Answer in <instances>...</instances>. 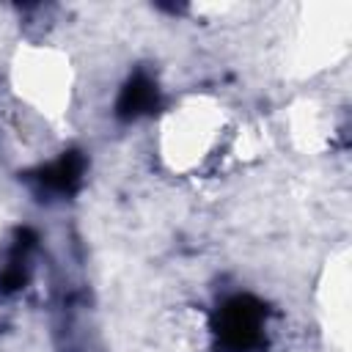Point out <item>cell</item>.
Returning a JSON list of instances; mask_svg holds the SVG:
<instances>
[{
    "instance_id": "cell-1",
    "label": "cell",
    "mask_w": 352,
    "mask_h": 352,
    "mask_svg": "<svg viewBox=\"0 0 352 352\" xmlns=\"http://www.w3.org/2000/svg\"><path fill=\"white\" fill-rule=\"evenodd\" d=\"M223 341L234 349H250L261 341V311L248 297H236L223 308V324H220Z\"/></svg>"
},
{
    "instance_id": "cell-2",
    "label": "cell",
    "mask_w": 352,
    "mask_h": 352,
    "mask_svg": "<svg viewBox=\"0 0 352 352\" xmlns=\"http://www.w3.org/2000/svg\"><path fill=\"white\" fill-rule=\"evenodd\" d=\"M82 170H85V160L82 154L77 151H69L63 157H58L55 162L44 165L38 173H36V182L50 190V192H72L77 190L80 179H82Z\"/></svg>"
},
{
    "instance_id": "cell-3",
    "label": "cell",
    "mask_w": 352,
    "mask_h": 352,
    "mask_svg": "<svg viewBox=\"0 0 352 352\" xmlns=\"http://www.w3.org/2000/svg\"><path fill=\"white\" fill-rule=\"evenodd\" d=\"M154 104H157V85H154L146 74H138V77H132V80L124 85V91H121L118 116H121V118H138V116L148 113Z\"/></svg>"
}]
</instances>
